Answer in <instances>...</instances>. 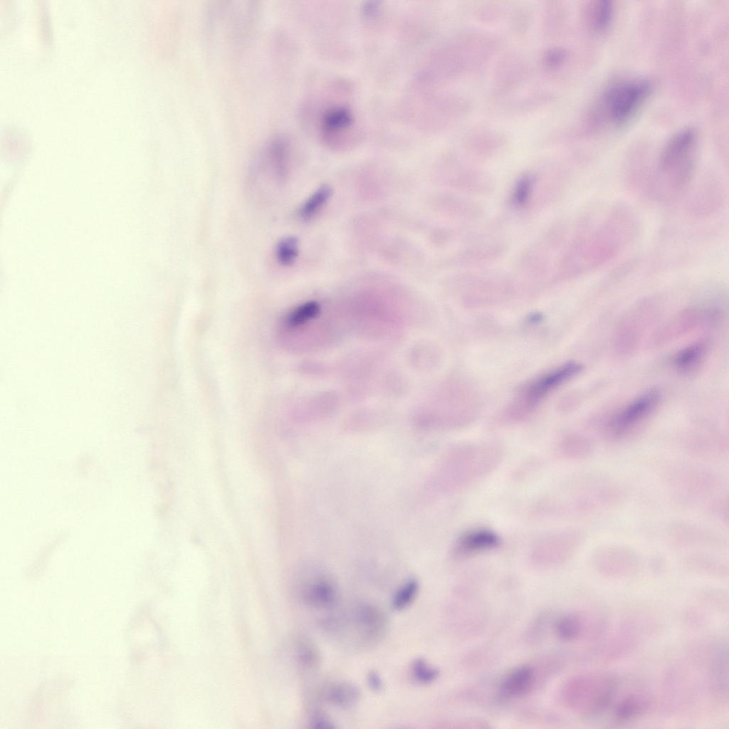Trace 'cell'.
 Listing matches in <instances>:
<instances>
[{
  "label": "cell",
  "mask_w": 729,
  "mask_h": 729,
  "mask_svg": "<svg viewBox=\"0 0 729 729\" xmlns=\"http://www.w3.org/2000/svg\"><path fill=\"white\" fill-rule=\"evenodd\" d=\"M298 255V240L288 236L281 238L276 246V256L279 263L289 266L294 263Z\"/></svg>",
  "instance_id": "7402d4cb"
},
{
  "label": "cell",
  "mask_w": 729,
  "mask_h": 729,
  "mask_svg": "<svg viewBox=\"0 0 729 729\" xmlns=\"http://www.w3.org/2000/svg\"><path fill=\"white\" fill-rule=\"evenodd\" d=\"M661 400V392L651 389L639 395L619 411L609 421V434L619 437L631 432L642 424L656 409Z\"/></svg>",
  "instance_id": "ba28073f"
},
{
  "label": "cell",
  "mask_w": 729,
  "mask_h": 729,
  "mask_svg": "<svg viewBox=\"0 0 729 729\" xmlns=\"http://www.w3.org/2000/svg\"><path fill=\"white\" fill-rule=\"evenodd\" d=\"M618 685L617 679L610 675L582 676L570 684L568 701L583 715H597L610 706Z\"/></svg>",
  "instance_id": "5b68a950"
},
{
  "label": "cell",
  "mask_w": 729,
  "mask_h": 729,
  "mask_svg": "<svg viewBox=\"0 0 729 729\" xmlns=\"http://www.w3.org/2000/svg\"><path fill=\"white\" fill-rule=\"evenodd\" d=\"M707 353V345L703 342L692 343L673 357L675 368L682 374H691L697 370L703 362Z\"/></svg>",
  "instance_id": "2e32d148"
},
{
  "label": "cell",
  "mask_w": 729,
  "mask_h": 729,
  "mask_svg": "<svg viewBox=\"0 0 729 729\" xmlns=\"http://www.w3.org/2000/svg\"><path fill=\"white\" fill-rule=\"evenodd\" d=\"M369 688L374 692H380L384 688V682L379 673L376 671H370L367 676Z\"/></svg>",
  "instance_id": "4316f807"
},
{
  "label": "cell",
  "mask_w": 729,
  "mask_h": 729,
  "mask_svg": "<svg viewBox=\"0 0 729 729\" xmlns=\"http://www.w3.org/2000/svg\"><path fill=\"white\" fill-rule=\"evenodd\" d=\"M591 22L597 31L607 29L613 19L614 6L609 0L598 1L592 8Z\"/></svg>",
  "instance_id": "44dd1931"
},
{
  "label": "cell",
  "mask_w": 729,
  "mask_h": 729,
  "mask_svg": "<svg viewBox=\"0 0 729 729\" xmlns=\"http://www.w3.org/2000/svg\"><path fill=\"white\" fill-rule=\"evenodd\" d=\"M652 90L650 81L631 79L612 86L604 94L603 103L609 120L615 125L627 122L643 105Z\"/></svg>",
  "instance_id": "8992f818"
},
{
  "label": "cell",
  "mask_w": 729,
  "mask_h": 729,
  "mask_svg": "<svg viewBox=\"0 0 729 729\" xmlns=\"http://www.w3.org/2000/svg\"><path fill=\"white\" fill-rule=\"evenodd\" d=\"M503 456V449L494 444L456 446L443 459L436 484L445 493L460 491L491 473Z\"/></svg>",
  "instance_id": "7a4b0ae2"
},
{
  "label": "cell",
  "mask_w": 729,
  "mask_h": 729,
  "mask_svg": "<svg viewBox=\"0 0 729 729\" xmlns=\"http://www.w3.org/2000/svg\"><path fill=\"white\" fill-rule=\"evenodd\" d=\"M650 700L641 692H632L624 697L617 705L614 718L619 722H627L636 718L647 710Z\"/></svg>",
  "instance_id": "e0dca14e"
},
{
  "label": "cell",
  "mask_w": 729,
  "mask_h": 729,
  "mask_svg": "<svg viewBox=\"0 0 729 729\" xmlns=\"http://www.w3.org/2000/svg\"><path fill=\"white\" fill-rule=\"evenodd\" d=\"M697 134L693 128L678 132L667 142L659 156L651 192L661 200L671 199L691 184L696 169Z\"/></svg>",
  "instance_id": "6da1fadb"
},
{
  "label": "cell",
  "mask_w": 729,
  "mask_h": 729,
  "mask_svg": "<svg viewBox=\"0 0 729 729\" xmlns=\"http://www.w3.org/2000/svg\"><path fill=\"white\" fill-rule=\"evenodd\" d=\"M590 445L587 439L572 434L565 437L559 445V453L565 458H582L590 453Z\"/></svg>",
  "instance_id": "ac0fdd59"
},
{
  "label": "cell",
  "mask_w": 729,
  "mask_h": 729,
  "mask_svg": "<svg viewBox=\"0 0 729 729\" xmlns=\"http://www.w3.org/2000/svg\"><path fill=\"white\" fill-rule=\"evenodd\" d=\"M332 190L327 184L321 185L304 202L299 211L303 219H311L325 205L331 196Z\"/></svg>",
  "instance_id": "ffe728a7"
},
{
  "label": "cell",
  "mask_w": 729,
  "mask_h": 729,
  "mask_svg": "<svg viewBox=\"0 0 729 729\" xmlns=\"http://www.w3.org/2000/svg\"><path fill=\"white\" fill-rule=\"evenodd\" d=\"M300 593L304 602L317 609L335 608L340 597L335 582L323 574L308 578L303 584Z\"/></svg>",
  "instance_id": "8fae6325"
},
{
  "label": "cell",
  "mask_w": 729,
  "mask_h": 729,
  "mask_svg": "<svg viewBox=\"0 0 729 729\" xmlns=\"http://www.w3.org/2000/svg\"><path fill=\"white\" fill-rule=\"evenodd\" d=\"M532 182L530 176H524L518 181L513 196L515 204L522 205L525 203L530 193Z\"/></svg>",
  "instance_id": "484cf974"
},
{
  "label": "cell",
  "mask_w": 729,
  "mask_h": 729,
  "mask_svg": "<svg viewBox=\"0 0 729 729\" xmlns=\"http://www.w3.org/2000/svg\"><path fill=\"white\" fill-rule=\"evenodd\" d=\"M311 727L318 729L335 728L334 723L322 714H315L311 718Z\"/></svg>",
  "instance_id": "83f0119b"
},
{
  "label": "cell",
  "mask_w": 729,
  "mask_h": 729,
  "mask_svg": "<svg viewBox=\"0 0 729 729\" xmlns=\"http://www.w3.org/2000/svg\"><path fill=\"white\" fill-rule=\"evenodd\" d=\"M583 536L576 530L552 533L540 538L531 550L532 560L540 565H552L570 559L582 545Z\"/></svg>",
  "instance_id": "52a82bcc"
},
{
  "label": "cell",
  "mask_w": 729,
  "mask_h": 729,
  "mask_svg": "<svg viewBox=\"0 0 729 729\" xmlns=\"http://www.w3.org/2000/svg\"><path fill=\"white\" fill-rule=\"evenodd\" d=\"M533 681V670L528 666H519L505 676L501 682L500 690L506 697H520L531 689Z\"/></svg>",
  "instance_id": "5bb4252c"
},
{
  "label": "cell",
  "mask_w": 729,
  "mask_h": 729,
  "mask_svg": "<svg viewBox=\"0 0 729 729\" xmlns=\"http://www.w3.org/2000/svg\"><path fill=\"white\" fill-rule=\"evenodd\" d=\"M352 621L357 633L359 644L369 646L384 637L387 629V619L384 612L369 602L359 603L353 609Z\"/></svg>",
  "instance_id": "30bf717a"
},
{
  "label": "cell",
  "mask_w": 729,
  "mask_h": 729,
  "mask_svg": "<svg viewBox=\"0 0 729 729\" xmlns=\"http://www.w3.org/2000/svg\"><path fill=\"white\" fill-rule=\"evenodd\" d=\"M296 654L298 661L303 667L313 669L319 666L320 658L318 650L308 640L302 639L297 642Z\"/></svg>",
  "instance_id": "603a6c76"
},
{
  "label": "cell",
  "mask_w": 729,
  "mask_h": 729,
  "mask_svg": "<svg viewBox=\"0 0 729 729\" xmlns=\"http://www.w3.org/2000/svg\"><path fill=\"white\" fill-rule=\"evenodd\" d=\"M582 364L568 362L527 383L518 392L515 402L506 413L510 421H519L528 416L550 392L579 374Z\"/></svg>",
  "instance_id": "277c9868"
},
{
  "label": "cell",
  "mask_w": 729,
  "mask_h": 729,
  "mask_svg": "<svg viewBox=\"0 0 729 729\" xmlns=\"http://www.w3.org/2000/svg\"><path fill=\"white\" fill-rule=\"evenodd\" d=\"M321 695L327 703L341 709L356 706L361 697L359 688L348 681L330 683L325 686Z\"/></svg>",
  "instance_id": "4fadbf2b"
},
{
  "label": "cell",
  "mask_w": 729,
  "mask_h": 729,
  "mask_svg": "<svg viewBox=\"0 0 729 729\" xmlns=\"http://www.w3.org/2000/svg\"><path fill=\"white\" fill-rule=\"evenodd\" d=\"M410 673L416 683L422 684L432 683L439 676V671L421 658H417L412 661Z\"/></svg>",
  "instance_id": "d4e9b609"
},
{
  "label": "cell",
  "mask_w": 729,
  "mask_h": 729,
  "mask_svg": "<svg viewBox=\"0 0 729 729\" xmlns=\"http://www.w3.org/2000/svg\"><path fill=\"white\" fill-rule=\"evenodd\" d=\"M353 117L350 111L342 106H335L327 110L322 119L321 132L324 137H336L351 131Z\"/></svg>",
  "instance_id": "9a60e30c"
},
{
  "label": "cell",
  "mask_w": 729,
  "mask_h": 729,
  "mask_svg": "<svg viewBox=\"0 0 729 729\" xmlns=\"http://www.w3.org/2000/svg\"><path fill=\"white\" fill-rule=\"evenodd\" d=\"M258 6L253 1L215 2L206 17V35L214 51H232L246 41L255 27Z\"/></svg>",
  "instance_id": "3957f363"
},
{
  "label": "cell",
  "mask_w": 729,
  "mask_h": 729,
  "mask_svg": "<svg viewBox=\"0 0 729 729\" xmlns=\"http://www.w3.org/2000/svg\"><path fill=\"white\" fill-rule=\"evenodd\" d=\"M419 590V584L416 579H409L398 587L391 601L392 607L396 611L407 609L415 600Z\"/></svg>",
  "instance_id": "d6986e66"
},
{
  "label": "cell",
  "mask_w": 729,
  "mask_h": 729,
  "mask_svg": "<svg viewBox=\"0 0 729 729\" xmlns=\"http://www.w3.org/2000/svg\"><path fill=\"white\" fill-rule=\"evenodd\" d=\"M582 621L576 615H566L562 617L557 624V636L562 641H568L576 639L581 633Z\"/></svg>",
  "instance_id": "cb8c5ba5"
},
{
  "label": "cell",
  "mask_w": 729,
  "mask_h": 729,
  "mask_svg": "<svg viewBox=\"0 0 729 729\" xmlns=\"http://www.w3.org/2000/svg\"><path fill=\"white\" fill-rule=\"evenodd\" d=\"M500 542L498 535L492 530L478 528L464 533L456 541L453 555L458 557L473 555L496 548Z\"/></svg>",
  "instance_id": "7c38bea8"
},
{
  "label": "cell",
  "mask_w": 729,
  "mask_h": 729,
  "mask_svg": "<svg viewBox=\"0 0 729 729\" xmlns=\"http://www.w3.org/2000/svg\"><path fill=\"white\" fill-rule=\"evenodd\" d=\"M635 551L620 545L599 547L593 555V564L599 573L609 577H622L633 574L639 565Z\"/></svg>",
  "instance_id": "9c48e42d"
},
{
  "label": "cell",
  "mask_w": 729,
  "mask_h": 729,
  "mask_svg": "<svg viewBox=\"0 0 729 729\" xmlns=\"http://www.w3.org/2000/svg\"><path fill=\"white\" fill-rule=\"evenodd\" d=\"M565 58V53L561 50H554L546 56L547 63L551 66L560 64Z\"/></svg>",
  "instance_id": "f1b7e54d"
}]
</instances>
